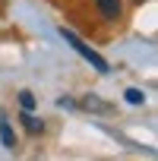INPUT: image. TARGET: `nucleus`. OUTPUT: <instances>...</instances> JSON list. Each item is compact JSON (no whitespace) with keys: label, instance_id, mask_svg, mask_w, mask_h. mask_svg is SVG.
Segmentation results:
<instances>
[{"label":"nucleus","instance_id":"0eeeda50","mask_svg":"<svg viewBox=\"0 0 158 161\" xmlns=\"http://www.w3.org/2000/svg\"><path fill=\"white\" fill-rule=\"evenodd\" d=\"M19 104H22V111H32V108H35V95H32L29 89H22V92H19Z\"/></svg>","mask_w":158,"mask_h":161},{"label":"nucleus","instance_id":"f257e3e1","mask_svg":"<svg viewBox=\"0 0 158 161\" xmlns=\"http://www.w3.org/2000/svg\"><path fill=\"white\" fill-rule=\"evenodd\" d=\"M60 38H63V41H66V44H70V47H73L79 57H82V60H89V63H92L98 73H108V60H104L98 51H92V47H89L82 38L76 35V32H70V29H60Z\"/></svg>","mask_w":158,"mask_h":161},{"label":"nucleus","instance_id":"20e7f679","mask_svg":"<svg viewBox=\"0 0 158 161\" xmlns=\"http://www.w3.org/2000/svg\"><path fill=\"white\" fill-rule=\"evenodd\" d=\"M19 120H22V126H25V130H29L32 136H38V133H44V123H41L38 117H32V111H22V117H19Z\"/></svg>","mask_w":158,"mask_h":161},{"label":"nucleus","instance_id":"f03ea898","mask_svg":"<svg viewBox=\"0 0 158 161\" xmlns=\"http://www.w3.org/2000/svg\"><path fill=\"white\" fill-rule=\"evenodd\" d=\"M95 7H98L101 19H108V22H117L123 16V0H95Z\"/></svg>","mask_w":158,"mask_h":161},{"label":"nucleus","instance_id":"423d86ee","mask_svg":"<svg viewBox=\"0 0 158 161\" xmlns=\"http://www.w3.org/2000/svg\"><path fill=\"white\" fill-rule=\"evenodd\" d=\"M82 108H89V111H111V104H104V101H98V98H92V95L82 98Z\"/></svg>","mask_w":158,"mask_h":161},{"label":"nucleus","instance_id":"7ed1b4c3","mask_svg":"<svg viewBox=\"0 0 158 161\" xmlns=\"http://www.w3.org/2000/svg\"><path fill=\"white\" fill-rule=\"evenodd\" d=\"M0 142H3V148H16V136L7 117H0Z\"/></svg>","mask_w":158,"mask_h":161},{"label":"nucleus","instance_id":"39448f33","mask_svg":"<svg viewBox=\"0 0 158 161\" xmlns=\"http://www.w3.org/2000/svg\"><path fill=\"white\" fill-rule=\"evenodd\" d=\"M123 98H127V104H145L142 89H127V92H123Z\"/></svg>","mask_w":158,"mask_h":161}]
</instances>
